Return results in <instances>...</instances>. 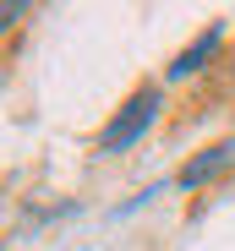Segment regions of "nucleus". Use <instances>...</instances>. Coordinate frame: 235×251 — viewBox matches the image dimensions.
<instances>
[{"label":"nucleus","instance_id":"f257e3e1","mask_svg":"<svg viewBox=\"0 0 235 251\" xmlns=\"http://www.w3.org/2000/svg\"><path fill=\"white\" fill-rule=\"evenodd\" d=\"M159 104H164V93H159V88H137L121 109H115V120L104 126L99 148H104V153H126L137 137H148V126L159 120Z\"/></svg>","mask_w":235,"mask_h":251},{"label":"nucleus","instance_id":"7ed1b4c3","mask_svg":"<svg viewBox=\"0 0 235 251\" xmlns=\"http://www.w3.org/2000/svg\"><path fill=\"white\" fill-rule=\"evenodd\" d=\"M219 44H224V27L213 22V27H208V33L197 38V44H186V50H181V55L170 60V82H181V76H191V71H203V66H208L213 55H219Z\"/></svg>","mask_w":235,"mask_h":251},{"label":"nucleus","instance_id":"20e7f679","mask_svg":"<svg viewBox=\"0 0 235 251\" xmlns=\"http://www.w3.org/2000/svg\"><path fill=\"white\" fill-rule=\"evenodd\" d=\"M22 17H27V6H22V0H0V33H11Z\"/></svg>","mask_w":235,"mask_h":251},{"label":"nucleus","instance_id":"f03ea898","mask_svg":"<svg viewBox=\"0 0 235 251\" xmlns=\"http://www.w3.org/2000/svg\"><path fill=\"white\" fill-rule=\"evenodd\" d=\"M230 164H235V142H213L208 153H197V158H186V164H181L175 186H181V191H197V186H208L213 175H224Z\"/></svg>","mask_w":235,"mask_h":251}]
</instances>
